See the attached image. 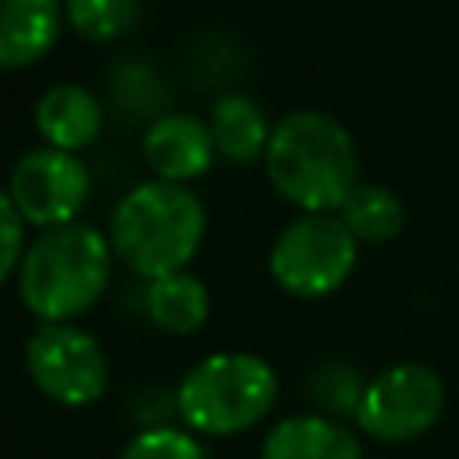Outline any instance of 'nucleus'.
Wrapping results in <instances>:
<instances>
[{
    "label": "nucleus",
    "instance_id": "obj_17",
    "mask_svg": "<svg viewBox=\"0 0 459 459\" xmlns=\"http://www.w3.org/2000/svg\"><path fill=\"white\" fill-rule=\"evenodd\" d=\"M362 391H366L362 377L351 366H344V362H326L308 380V394L333 420L337 416H355L359 412V402H362Z\"/></svg>",
    "mask_w": 459,
    "mask_h": 459
},
{
    "label": "nucleus",
    "instance_id": "obj_19",
    "mask_svg": "<svg viewBox=\"0 0 459 459\" xmlns=\"http://www.w3.org/2000/svg\"><path fill=\"white\" fill-rule=\"evenodd\" d=\"M25 219L18 215L11 194L0 190V283L22 265V255H25Z\"/></svg>",
    "mask_w": 459,
    "mask_h": 459
},
{
    "label": "nucleus",
    "instance_id": "obj_9",
    "mask_svg": "<svg viewBox=\"0 0 459 459\" xmlns=\"http://www.w3.org/2000/svg\"><path fill=\"white\" fill-rule=\"evenodd\" d=\"M215 140L212 129L186 111L161 115L143 133V161L154 172V179L165 183H186L212 169Z\"/></svg>",
    "mask_w": 459,
    "mask_h": 459
},
{
    "label": "nucleus",
    "instance_id": "obj_14",
    "mask_svg": "<svg viewBox=\"0 0 459 459\" xmlns=\"http://www.w3.org/2000/svg\"><path fill=\"white\" fill-rule=\"evenodd\" d=\"M208 129H212L215 151L230 161H237V165L255 161L258 154H265L269 136H273V129L265 126V111L244 93L219 97L215 108H212Z\"/></svg>",
    "mask_w": 459,
    "mask_h": 459
},
{
    "label": "nucleus",
    "instance_id": "obj_1",
    "mask_svg": "<svg viewBox=\"0 0 459 459\" xmlns=\"http://www.w3.org/2000/svg\"><path fill=\"white\" fill-rule=\"evenodd\" d=\"M265 172L280 197L305 215L333 212L359 186V151L351 133L326 111L301 108L273 126Z\"/></svg>",
    "mask_w": 459,
    "mask_h": 459
},
{
    "label": "nucleus",
    "instance_id": "obj_6",
    "mask_svg": "<svg viewBox=\"0 0 459 459\" xmlns=\"http://www.w3.org/2000/svg\"><path fill=\"white\" fill-rule=\"evenodd\" d=\"M25 369L39 394L68 409L100 402L111 384L100 341L75 323H39L25 341Z\"/></svg>",
    "mask_w": 459,
    "mask_h": 459
},
{
    "label": "nucleus",
    "instance_id": "obj_15",
    "mask_svg": "<svg viewBox=\"0 0 459 459\" xmlns=\"http://www.w3.org/2000/svg\"><path fill=\"white\" fill-rule=\"evenodd\" d=\"M341 212V222L348 226V233L362 244H384V240H394L405 226V212H402V201L394 197V190L387 186H377V183H359L344 204L337 208Z\"/></svg>",
    "mask_w": 459,
    "mask_h": 459
},
{
    "label": "nucleus",
    "instance_id": "obj_5",
    "mask_svg": "<svg viewBox=\"0 0 459 459\" xmlns=\"http://www.w3.org/2000/svg\"><path fill=\"white\" fill-rule=\"evenodd\" d=\"M359 240L348 233L341 215L319 212L280 230L269 251V273L294 298H326L351 276Z\"/></svg>",
    "mask_w": 459,
    "mask_h": 459
},
{
    "label": "nucleus",
    "instance_id": "obj_13",
    "mask_svg": "<svg viewBox=\"0 0 459 459\" xmlns=\"http://www.w3.org/2000/svg\"><path fill=\"white\" fill-rule=\"evenodd\" d=\"M208 287L194 273H172L161 280H151L143 290V312L147 319L165 333H194L208 319Z\"/></svg>",
    "mask_w": 459,
    "mask_h": 459
},
{
    "label": "nucleus",
    "instance_id": "obj_4",
    "mask_svg": "<svg viewBox=\"0 0 459 459\" xmlns=\"http://www.w3.org/2000/svg\"><path fill=\"white\" fill-rule=\"evenodd\" d=\"M276 369L251 351H215L190 366L176 387V412L190 434H244L276 405Z\"/></svg>",
    "mask_w": 459,
    "mask_h": 459
},
{
    "label": "nucleus",
    "instance_id": "obj_16",
    "mask_svg": "<svg viewBox=\"0 0 459 459\" xmlns=\"http://www.w3.org/2000/svg\"><path fill=\"white\" fill-rule=\"evenodd\" d=\"M68 25L86 39H115L140 18V0H65Z\"/></svg>",
    "mask_w": 459,
    "mask_h": 459
},
{
    "label": "nucleus",
    "instance_id": "obj_3",
    "mask_svg": "<svg viewBox=\"0 0 459 459\" xmlns=\"http://www.w3.org/2000/svg\"><path fill=\"white\" fill-rule=\"evenodd\" d=\"M111 258V240L86 222L43 230L18 265L22 305L39 323H72L108 290Z\"/></svg>",
    "mask_w": 459,
    "mask_h": 459
},
{
    "label": "nucleus",
    "instance_id": "obj_11",
    "mask_svg": "<svg viewBox=\"0 0 459 459\" xmlns=\"http://www.w3.org/2000/svg\"><path fill=\"white\" fill-rule=\"evenodd\" d=\"M100 126V100L79 82H57L36 100V129L47 140V147L75 154L97 140Z\"/></svg>",
    "mask_w": 459,
    "mask_h": 459
},
{
    "label": "nucleus",
    "instance_id": "obj_10",
    "mask_svg": "<svg viewBox=\"0 0 459 459\" xmlns=\"http://www.w3.org/2000/svg\"><path fill=\"white\" fill-rule=\"evenodd\" d=\"M262 459H362L359 437L326 412H301L280 420L265 441Z\"/></svg>",
    "mask_w": 459,
    "mask_h": 459
},
{
    "label": "nucleus",
    "instance_id": "obj_18",
    "mask_svg": "<svg viewBox=\"0 0 459 459\" xmlns=\"http://www.w3.org/2000/svg\"><path fill=\"white\" fill-rule=\"evenodd\" d=\"M118 459H208L197 434L183 427H147L126 441Z\"/></svg>",
    "mask_w": 459,
    "mask_h": 459
},
{
    "label": "nucleus",
    "instance_id": "obj_8",
    "mask_svg": "<svg viewBox=\"0 0 459 459\" xmlns=\"http://www.w3.org/2000/svg\"><path fill=\"white\" fill-rule=\"evenodd\" d=\"M90 197L86 165L57 147H36L18 158L11 169V201L18 215L39 230L68 226Z\"/></svg>",
    "mask_w": 459,
    "mask_h": 459
},
{
    "label": "nucleus",
    "instance_id": "obj_7",
    "mask_svg": "<svg viewBox=\"0 0 459 459\" xmlns=\"http://www.w3.org/2000/svg\"><path fill=\"white\" fill-rule=\"evenodd\" d=\"M445 412V384L423 362H398L366 380L355 423L377 441H412Z\"/></svg>",
    "mask_w": 459,
    "mask_h": 459
},
{
    "label": "nucleus",
    "instance_id": "obj_2",
    "mask_svg": "<svg viewBox=\"0 0 459 459\" xmlns=\"http://www.w3.org/2000/svg\"><path fill=\"white\" fill-rule=\"evenodd\" d=\"M108 240L115 258L151 283L183 273L197 255L204 240V208L190 186L147 179L115 204Z\"/></svg>",
    "mask_w": 459,
    "mask_h": 459
},
{
    "label": "nucleus",
    "instance_id": "obj_12",
    "mask_svg": "<svg viewBox=\"0 0 459 459\" xmlns=\"http://www.w3.org/2000/svg\"><path fill=\"white\" fill-rule=\"evenodd\" d=\"M61 32L57 0H0V72L39 61Z\"/></svg>",
    "mask_w": 459,
    "mask_h": 459
}]
</instances>
